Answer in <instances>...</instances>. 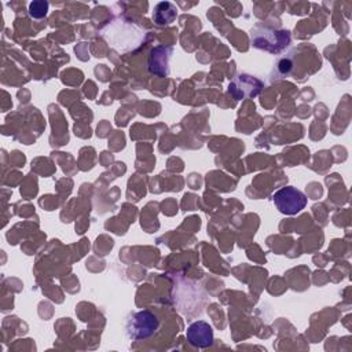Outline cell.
Returning <instances> with one entry per match:
<instances>
[{"instance_id":"obj_5","label":"cell","mask_w":352,"mask_h":352,"mask_svg":"<svg viewBox=\"0 0 352 352\" xmlns=\"http://www.w3.org/2000/svg\"><path fill=\"white\" fill-rule=\"evenodd\" d=\"M48 11V3L45 1H33L29 6V14L33 18H43Z\"/></svg>"},{"instance_id":"obj_2","label":"cell","mask_w":352,"mask_h":352,"mask_svg":"<svg viewBox=\"0 0 352 352\" xmlns=\"http://www.w3.org/2000/svg\"><path fill=\"white\" fill-rule=\"evenodd\" d=\"M272 199H274L276 209L282 214H287V216L297 214L307 205L305 194L293 186H286V187L279 188L274 194Z\"/></svg>"},{"instance_id":"obj_1","label":"cell","mask_w":352,"mask_h":352,"mask_svg":"<svg viewBox=\"0 0 352 352\" xmlns=\"http://www.w3.org/2000/svg\"><path fill=\"white\" fill-rule=\"evenodd\" d=\"M160 326L158 318L151 311H139L133 312L125 324V331L132 340H144L151 337Z\"/></svg>"},{"instance_id":"obj_4","label":"cell","mask_w":352,"mask_h":352,"mask_svg":"<svg viewBox=\"0 0 352 352\" xmlns=\"http://www.w3.org/2000/svg\"><path fill=\"white\" fill-rule=\"evenodd\" d=\"M187 340L197 348H206L213 342V329L205 320L194 322L187 329Z\"/></svg>"},{"instance_id":"obj_3","label":"cell","mask_w":352,"mask_h":352,"mask_svg":"<svg viewBox=\"0 0 352 352\" xmlns=\"http://www.w3.org/2000/svg\"><path fill=\"white\" fill-rule=\"evenodd\" d=\"M252 43L260 50L279 52L290 43V34L286 30H267L252 33Z\"/></svg>"}]
</instances>
